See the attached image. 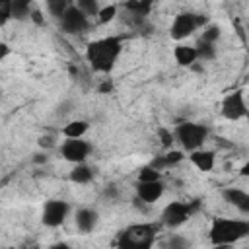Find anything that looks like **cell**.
Returning <instances> with one entry per match:
<instances>
[{"mask_svg": "<svg viewBox=\"0 0 249 249\" xmlns=\"http://www.w3.org/2000/svg\"><path fill=\"white\" fill-rule=\"evenodd\" d=\"M121 53H123V39L109 35V37H101V39H95V41L88 43L86 60L89 62L93 72L109 74L115 68Z\"/></svg>", "mask_w": 249, "mask_h": 249, "instance_id": "obj_1", "label": "cell"}, {"mask_svg": "<svg viewBox=\"0 0 249 249\" xmlns=\"http://www.w3.org/2000/svg\"><path fill=\"white\" fill-rule=\"evenodd\" d=\"M208 235L212 245H231L249 235V222L233 218H216L210 226Z\"/></svg>", "mask_w": 249, "mask_h": 249, "instance_id": "obj_2", "label": "cell"}, {"mask_svg": "<svg viewBox=\"0 0 249 249\" xmlns=\"http://www.w3.org/2000/svg\"><path fill=\"white\" fill-rule=\"evenodd\" d=\"M158 224H132L119 231L117 245L132 249H150L156 241Z\"/></svg>", "mask_w": 249, "mask_h": 249, "instance_id": "obj_3", "label": "cell"}, {"mask_svg": "<svg viewBox=\"0 0 249 249\" xmlns=\"http://www.w3.org/2000/svg\"><path fill=\"white\" fill-rule=\"evenodd\" d=\"M175 134V142H179V146L187 152H193V150H198L202 148V144L206 142L208 138V126L206 124H200V123H181L175 126L173 130Z\"/></svg>", "mask_w": 249, "mask_h": 249, "instance_id": "obj_4", "label": "cell"}, {"mask_svg": "<svg viewBox=\"0 0 249 249\" xmlns=\"http://www.w3.org/2000/svg\"><path fill=\"white\" fill-rule=\"evenodd\" d=\"M208 21L206 16L202 14H191V12H181L175 16V19L169 25V37L173 41H183L187 37H191L198 27H204Z\"/></svg>", "mask_w": 249, "mask_h": 249, "instance_id": "obj_5", "label": "cell"}, {"mask_svg": "<svg viewBox=\"0 0 249 249\" xmlns=\"http://www.w3.org/2000/svg\"><path fill=\"white\" fill-rule=\"evenodd\" d=\"M195 208L196 206H193L191 202H169L163 210H161V224L163 226H167V228H179V226H183L189 218H191V214L195 212Z\"/></svg>", "mask_w": 249, "mask_h": 249, "instance_id": "obj_6", "label": "cell"}, {"mask_svg": "<svg viewBox=\"0 0 249 249\" xmlns=\"http://www.w3.org/2000/svg\"><path fill=\"white\" fill-rule=\"evenodd\" d=\"M68 212H70V204L66 200H62V198H51L43 206L41 222L47 228H58L68 218Z\"/></svg>", "mask_w": 249, "mask_h": 249, "instance_id": "obj_7", "label": "cell"}, {"mask_svg": "<svg viewBox=\"0 0 249 249\" xmlns=\"http://www.w3.org/2000/svg\"><path fill=\"white\" fill-rule=\"evenodd\" d=\"M220 111H222V117L228 119V121H239V119L247 117V115H249V109H247L243 91H241V89H235V91L228 93V95L222 99Z\"/></svg>", "mask_w": 249, "mask_h": 249, "instance_id": "obj_8", "label": "cell"}, {"mask_svg": "<svg viewBox=\"0 0 249 249\" xmlns=\"http://www.w3.org/2000/svg\"><path fill=\"white\" fill-rule=\"evenodd\" d=\"M89 16H86L78 6H70L66 10V14L58 19V25H60V31L62 33H68V35H78V33H84L88 27H89Z\"/></svg>", "mask_w": 249, "mask_h": 249, "instance_id": "obj_9", "label": "cell"}, {"mask_svg": "<svg viewBox=\"0 0 249 249\" xmlns=\"http://www.w3.org/2000/svg\"><path fill=\"white\" fill-rule=\"evenodd\" d=\"M60 156L70 163H82L91 152V144L82 138H66L60 144Z\"/></svg>", "mask_w": 249, "mask_h": 249, "instance_id": "obj_10", "label": "cell"}, {"mask_svg": "<svg viewBox=\"0 0 249 249\" xmlns=\"http://www.w3.org/2000/svg\"><path fill=\"white\" fill-rule=\"evenodd\" d=\"M161 195H163V183H161V179H156V181H138L136 183V196H140L148 204L160 200Z\"/></svg>", "mask_w": 249, "mask_h": 249, "instance_id": "obj_11", "label": "cell"}, {"mask_svg": "<svg viewBox=\"0 0 249 249\" xmlns=\"http://www.w3.org/2000/svg\"><path fill=\"white\" fill-rule=\"evenodd\" d=\"M74 222H76L78 231H82V233H89V231L95 230V226H97V222H99V214H97L95 208H88V206H84V208H80V210L76 212Z\"/></svg>", "mask_w": 249, "mask_h": 249, "instance_id": "obj_12", "label": "cell"}, {"mask_svg": "<svg viewBox=\"0 0 249 249\" xmlns=\"http://www.w3.org/2000/svg\"><path fill=\"white\" fill-rule=\"evenodd\" d=\"M222 196H224L226 202L235 206L239 212L249 214V193H245L241 189H235V187H228V189L222 191Z\"/></svg>", "mask_w": 249, "mask_h": 249, "instance_id": "obj_13", "label": "cell"}, {"mask_svg": "<svg viewBox=\"0 0 249 249\" xmlns=\"http://www.w3.org/2000/svg\"><path fill=\"white\" fill-rule=\"evenodd\" d=\"M189 160H191V163H193L196 169H200V171H210V169L214 167L216 154H214L212 150H202V148H198V150H193V152H191Z\"/></svg>", "mask_w": 249, "mask_h": 249, "instance_id": "obj_14", "label": "cell"}, {"mask_svg": "<svg viewBox=\"0 0 249 249\" xmlns=\"http://www.w3.org/2000/svg\"><path fill=\"white\" fill-rule=\"evenodd\" d=\"M173 58L179 66H193L196 60H198V53H196V47H191V45H175L173 49Z\"/></svg>", "mask_w": 249, "mask_h": 249, "instance_id": "obj_15", "label": "cell"}, {"mask_svg": "<svg viewBox=\"0 0 249 249\" xmlns=\"http://www.w3.org/2000/svg\"><path fill=\"white\" fill-rule=\"evenodd\" d=\"M183 150H173V148H169V152H165L163 156H156L152 161H150V165L152 167H156L158 171H163V169H167V167H171V165H177L179 161H183Z\"/></svg>", "mask_w": 249, "mask_h": 249, "instance_id": "obj_16", "label": "cell"}, {"mask_svg": "<svg viewBox=\"0 0 249 249\" xmlns=\"http://www.w3.org/2000/svg\"><path fill=\"white\" fill-rule=\"evenodd\" d=\"M93 175H95V171H93V167H89V165H86L84 161L82 163H74V167L70 169V181L72 183H76V185H88L91 179H93Z\"/></svg>", "mask_w": 249, "mask_h": 249, "instance_id": "obj_17", "label": "cell"}, {"mask_svg": "<svg viewBox=\"0 0 249 249\" xmlns=\"http://www.w3.org/2000/svg\"><path fill=\"white\" fill-rule=\"evenodd\" d=\"M124 10H126L134 19H142L144 16L150 14V10H152V0H126V2H124Z\"/></svg>", "mask_w": 249, "mask_h": 249, "instance_id": "obj_18", "label": "cell"}, {"mask_svg": "<svg viewBox=\"0 0 249 249\" xmlns=\"http://www.w3.org/2000/svg\"><path fill=\"white\" fill-rule=\"evenodd\" d=\"M89 128V123L84 121V119H76V121H70L68 124H64L62 128V136L64 138H82Z\"/></svg>", "mask_w": 249, "mask_h": 249, "instance_id": "obj_19", "label": "cell"}, {"mask_svg": "<svg viewBox=\"0 0 249 249\" xmlns=\"http://www.w3.org/2000/svg\"><path fill=\"white\" fill-rule=\"evenodd\" d=\"M33 2L31 0H14L12 2V18L14 19H27L31 18V12H33Z\"/></svg>", "mask_w": 249, "mask_h": 249, "instance_id": "obj_20", "label": "cell"}, {"mask_svg": "<svg viewBox=\"0 0 249 249\" xmlns=\"http://www.w3.org/2000/svg\"><path fill=\"white\" fill-rule=\"evenodd\" d=\"M70 6H72V0H47V12L54 19H60Z\"/></svg>", "mask_w": 249, "mask_h": 249, "instance_id": "obj_21", "label": "cell"}, {"mask_svg": "<svg viewBox=\"0 0 249 249\" xmlns=\"http://www.w3.org/2000/svg\"><path fill=\"white\" fill-rule=\"evenodd\" d=\"M195 47L198 53V60H212L216 56V43H208V41L198 39Z\"/></svg>", "mask_w": 249, "mask_h": 249, "instance_id": "obj_22", "label": "cell"}, {"mask_svg": "<svg viewBox=\"0 0 249 249\" xmlns=\"http://www.w3.org/2000/svg\"><path fill=\"white\" fill-rule=\"evenodd\" d=\"M198 39L208 41V43H216V41L220 39V27H218L216 23H206V25L202 27V33H200Z\"/></svg>", "mask_w": 249, "mask_h": 249, "instance_id": "obj_23", "label": "cell"}, {"mask_svg": "<svg viewBox=\"0 0 249 249\" xmlns=\"http://www.w3.org/2000/svg\"><path fill=\"white\" fill-rule=\"evenodd\" d=\"M117 12H119V8H117L115 4H109V6L101 8V10H99V14H97V21H99L101 25H105V23L113 21V19L117 18Z\"/></svg>", "mask_w": 249, "mask_h": 249, "instance_id": "obj_24", "label": "cell"}, {"mask_svg": "<svg viewBox=\"0 0 249 249\" xmlns=\"http://www.w3.org/2000/svg\"><path fill=\"white\" fill-rule=\"evenodd\" d=\"M76 6H78L86 16H97L99 10H101L97 0H76Z\"/></svg>", "mask_w": 249, "mask_h": 249, "instance_id": "obj_25", "label": "cell"}, {"mask_svg": "<svg viewBox=\"0 0 249 249\" xmlns=\"http://www.w3.org/2000/svg\"><path fill=\"white\" fill-rule=\"evenodd\" d=\"M156 179H161V171H158L156 167H152L150 163L140 167L138 171V181H156Z\"/></svg>", "mask_w": 249, "mask_h": 249, "instance_id": "obj_26", "label": "cell"}, {"mask_svg": "<svg viewBox=\"0 0 249 249\" xmlns=\"http://www.w3.org/2000/svg\"><path fill=\"white\" fill-rule=\"evenodd\" d=\"M158 136H160V142H161V146L165 148V150H169V148H173V144H175V134L171 132V130H167V128H158Z\"/></svg>", "mask_w": 249, "mask_h": 249, "instance_id": "obj_27", "label": "cell"}, {"mask_svg": "<svg viewBox=\"0 0 249 249\" xmlns=\"http://www.w3.org/2000/svg\"><path fill=\"white\" fill-rule=\"evenodd\" d=\"M12 2L14 0H0V23L2 25L12 18Z\"/></svg>", "mask_w": 249, "mask_h": 249, "instance_id": "obj_28", "label": "cell"}, {"mask_svg": "<svg viewBox=\"0 0 249 249\" xmlns=\"http://www.w3.org/2000/svg\"><path fill=\"white\" fill-rule=\"evenodd\" d=\"M37 144H39L43 150H51V148L56 146V138H54L53 134H43V136H39Z\"/></svg>", "mask_w": 249, "mask_h": 249, "instance_id": "obj_29", "label": "cell"}, {"mask_svg": "<svg viewBox=\"0 0 249 249\" xmlns=\"http://www.w3.org/2000/svg\"><path fill=\"white\" fill-rule=\"evenodd\" d=\"M165 245H167V247H171V249H175V247H187V245H189V241H187V239H183V237H177V235H175V237H169Z\"/></svg>", "mask_w": 249, "mask_h": 249, "instance_id": "obj_30", "label": "cell"}, {"mask_svg": "<svg viewBox=\"0 0 249 249\" xmlns=\"http://www.w3.org/2000/svg\"><path fill=\"white\" fill-rule=\"evenodd\" d=\"M31 19H33V21H35L37 25H43V23H45V18H43L41 10H37V8H35V10L31 12Z\"/></svg>", "mask_w": 249, "mask_h": 249, "instance_id": "obj_31", "label": "cell"}, {"mask_svg": "<svg viewBox=\"0 0 249 249\" xmlns=\"http://www.w3.org/2000/svg\"><path fill=\"white\" fill-rule=\"evenodd\" d=\"M117 195H119V191H117L115 185H109V187L105 189V196H109V198H117Z\"/></svg>", "mask_w": 249, "mask_h": 249, "instance_id": "obj_32", "label": "cell"}, {"mask_svg": "<svg viewBox=\"0 0 249 249\" xmlns=\"http://www.w3.org/2000/svg\"><path fill=\"white\" fill-rule=\"evenodd\" d=\"M8 54H10V47H8L6 43H2V45H0V60H4Z\"/></svg>", "mask_w": 249, "mask_h": 249, "instance_id": "obj_33", "label": "cell"}, {"mask_svg": "<svg viewBox=\"0 0 249 249\" xmlns=\"http://www.w3.org/2000/svg\"><path fill=\"white\" fill-rule=\"evenodd\" d=\"M113 89V84L111 82H103L101 86H99V91H103V93H107V91H111Z\"/></svg>", "mask_w": 249, "mask_h": 249, "instance_id": "obj_34", "label": "cell"}, {"mask_svg": "<svg viewBox=\"0 0 249 249\" xmlns=\"http://www.w3.org/2000/svg\"><path fill=\"white\" fill-rule=\"evenodd\" d=\"M47 161V156L45 154H35L33 156V163H45Z\"/></svg>", "mask_w": 249, "mask_h": 249, "instance_id": "obj_35", "label": "cell"}, {"mask_svg": "<svg viewBox=\"0 0 249 249\" xmlns=\"http://www.w3.org/2000/svg\"><path fill=\"white\" fill-rule=\"evenodd\" d=\"M239 173H241L243 177H249V160H247V161L241 165V171H239Z\"/></svg>", "mask_w": 249, "mask_h": 249, "instance_id": "obj_36", "label": "cell"}, {"mask_svg": "<svg viewBox=\"0 0 249 249\" xmlns=\"http://www.w3.org/2000/svg\"><path fill=\"white\" fill-rule=\"evenodd\" d=\"M247 56H249V45H247Z\"/></svg>", "mask_w": 249, "mask_h": 249, "instance_id": "obj_37", "label": "cell"}]
</instances>
